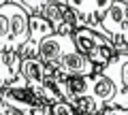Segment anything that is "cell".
I'll return each instance as SVG.
<instances>
[{"label":"cell","mask_w":128,"mask_h":115,"mask_svg":"<svg viewBox=\"0 0 128 115\" xmlns=\"http://www.w3.org/2000/svg\"><path fill=\"white\" fill-rule=\"evenodd\" d=\"M49 115H79V113H77V109H75L70 102L60 100V102H56V105H51V113Z\"/></svg>","instance_id":"7c38bea8"},{"label":"cell","mask_w":128,"mask_h":115,"mask_svg":"<svg viewBox=\"0 0 128 115\" xmlns=\"http://www.w3.org/2000/svg\"><path fill=\"white\" fill-rule=\"evenodd\" d=\"M92 30H96L98 34L109 38L113 43L115 51H126V45H128V2L113 0L109 11L102 15V19Z\"/></svg>","instance_id":"7a4b0ae2"},{"label":"cell","mask_w":128,"mask_h":115,"mask_svg":"<svg viewBox=\"0 0 128 115\" xmlns=\"http://www.w3.org/2000/svg\"><path fill=\"white\" fill-rule=\"evenodd\" d=\"M4 11L9 15V23H11V45L9 51L19 53L24 45L30 38V15L22 9L19 4H15L13 0H9L4 4Z\"/></svg>","instance_id":"5b68a950"},{"label":"cell","mask_w":128,"mask_h":115,"mask_svg":"<svg viewBox=\"0 0 128 115\" xmlns=\"http://www.w3.org/2000/svg\"><path fill=\"white\" fill-rule=\"evenodd\" d=\"M15 4H19L28 15H41L43 9L49 4L51 0H13Z\"/></svg>","instance_id":"8fae6325"},{"label":"cell","mask_w":128,"mask_h":115,"mask_svg":"<svg viewBox=\"0 0 128 115\" xmlns=\"http://www.w3.org/2000/svg\"><path fill=\"white\" fill-rule=\"evenodd\" d=\"M118 85V94L107 105V109H126L128 111V51H118L113 60L105 66Z\"/></svg>","instance_id":"277c9868"},{"label":"cell","mask_w":128,"mask_h":115,"mask_svg":"<svg viewBox=\"0 0 128 115\" xmlns=\"http://www.w3.org/2000/svg\"><path fill=\"white\" fill-rule=\"evenodd\" d=\"M56 70H60L62 75H79V77H90V75H94L96 66L92 64L90 60H88L83 53H79L77 47L75 49H70L68 53L62 58V62H60V66Z\"/></svg>","instance_id":"52a82bcc"},{"label":"cell","mask_w":128,"mask_h":115,"mask_svg":"<svg viewBox=\"0 0 128 115\" xmlns=\"http://www.w3.org/2000/svg\"><path fill=\"white\" fill-rule=\"evenodd\" d=\"M51 107H32L13 98L6 90H0V115H49Z\"/></svg>","instance_id":"ba28073f"},{"label":"cell","mask_w":128,"mask_h":115,"mask_svg":"<svg viewBox=\"0 0 128 115\" xmlns=\"http://www.w3.org/2000/svg\"><path fill=\"white\" fill-rule=\"evenodd\" d=\"M73 43L79 53H83L98 70L105 68L113 60V55L118 53L113 43L107 36L98 34L96 30H92V28H77L73 32Z\"/></svg>","instance_id":"6da1fadb"},{"label":"cell","mask_w":128,"mask_h":115,"mask_svg":"<svg viewBox=\"0 0 128 115\" xmlns=\"http://www.w3.org/2000/svg\"><path fill=\"white\" fill-rule=\"evenodd\" d=\"M9 45H11V23L4 6H0V49L9 51Z\"/></svg>","instance_id":"9c48e42d"},{"label":"cell","mask_w":128,"mask_h":115,"mask_svg":"<svg viewBox=\"0 0 128 115\" xmlns=\"http://www.w3.org/2000/svg\"><path fill=\"white\" fill-rule=\"evenodd\" d=\"M115 94H118V85L105 68L96 70L90 77V96L96 100V105L100 109H107V105L113 100Z\"/></svg>","instance_id":"8992f818"},{"label":"cell","mask_w":128,"mask_h":115,"mask_svg":"<svg viewBox=\"0 0 128 115\" xmlns=\"http://www.w3.org/2000/svg\"><path fill=\"white\" fill-rule=\"evenodd\" d=\"M126 51H128V45H126Z\"/></svg>","instance_id":"5bb4252c"},{"label":"cell","mask_w":128,"mask_h":115,"mask_svg":"<svg viewBox=\"0 0 128 115\" xmlns=\"http://www.w3.org/2000/svg\"><path fill=\"white\" fill-rule=\"evenodd\" d=\"M0 53H2V49H0Z\"/></svg>","instance_id":"9a60e30c"},{"label":"cell","mask_w":128,"mask_h":115,"mask_svg":"<svg viewBox=\"0 0 128 115\" xmlns=\"http://www.w3.org/2000/svg\"><path fill=\"white\" fill-rule=\"evenodd\" d=\"M70 49H75L73 34H49L45 36L36 47V58L49 68H58L62 58L68 53Z\"/></svg>","instance_id":"3957f363"},{"label":"cell","mask_w":128,"mask_h":115,"mask_svg":"<svg viewBox=\"0 0 128 115\" xmlns=\"http://www.w3.org/2000/svg\"><path fill=\"white\" fill-rule=\"evenodd\" d=\"M113 4V0H92V17H90V26L88 28H94L96 23L102 19V15L109 11V6Z\"/></svg>","instance_id":"30bf717a"},{"label":"cell","mask_w":128,"mask_h":115,"mask_svg":"<svg viewBox=\"0 0 128 115\" xmlns=\"http://www.w3.org/2000/svg\"><path fill=\"white\" fill-rule=\"evenodd\" d=\"M6 2H9V0H0V6H4V4H6Z\"/></svg>","instance_id":"4fadbf2b"}]
</instances>
